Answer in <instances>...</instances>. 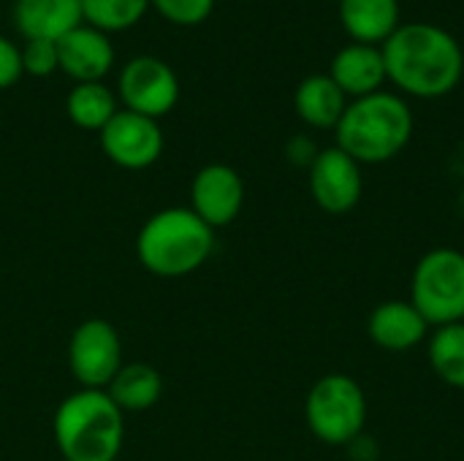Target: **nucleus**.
Listing matches in <instances>:
<instances>
[{"instance_id": "f257e3e1", "label": "nucleus", "mask_w": 464, "mask_h": 461, "mask_svg": "<svg viewBox=\"0 0 464 461\" xmlns=\"http://www.w3.org/2000/svg\"><path fill=\"white\" fill-rule=\"evenodd\" d=\"M386 62V79L413 98H443L464 73L459 41L427 22H408L381 46Z\"/></svg>"}, {"instance_id": "f03ea898", "label": "nucleus", "mask_w": 464, "mask_h": 461, "mask_svg": "<svg viewBox=\"0 0 464 461\" xmlns=\"http://www.w3.org/2000/svg\"><path fill=\"white\" fill-rule=\"evenodd\" d=\"M52 435L63 461H117L125 440V413L106 391L79 389L57 405Z\"/></svg>"}, {"instance_id": "7ed1b4c3", "label": "nucleus", "mask_w": 464, "mask_h": 461, "mask_svg": "<svg viewBox=\"0 0 464 461\" xmlns=\"http://www.w3.org/2000/svg\"><path fill=\"white\" fill-rule=\"evenodd\" d=\"M337 147L359 166L394 160L413 136V111L394 92H372L348 103L337 128Z\"/></svg>"}, {"instance_id": "20e7f679", "label": "nucleus", "mask_w": 464, "mask_h": 461, "mask_svg": "<svg viewBox=\"0 0 464 461\" xmlns=\"http://www.w3.org/2000/svg\"><path fill=\"white\" fill-rule=\"evenodd\" d=\"M215 250V231L190 209L171 206L144 220L136 258L155 277H185L201 269Z\"/></svg>"}, {"instance_id": "39448f33", "label": "nucleus", "mask_w": 464, "mask_h": 461, "mask_svg": "<svg viewBox=\"0 0 464 461\" xmlns=\"http://www.w3.org/2000/svg\"><path fill=\"white\" fill-rule=\"evenodd\" d=\"M304 421L315 440L326 446H351L367 427V394L345 372H329L313 383L304 399Z\"/></svg>"}, {"instance_id": "423d86ee", "label": "nucleus", "mask_w": 464, "mask_h": 461, "mask_svg": "<svg viewBox=\"0 0 464 461\" xmlns=\"http://www.w3.org/2000/svg\"><path fill=\"white\" fill-rule=\"evenodd\" d=\"M411 304L432 329L464 323L462 250L435 247L416 261L411 277Z\"/></svg>"}, {"instance_id": "0eeeda50", "label": "nucleus", "mask_w": 464, "mask_h": 461, "mask_svg": "<svg viewBox=\"0 0 464 461\" xmlns=\"http://www.w3.org/2000/svg\"><path fill=\"white\" fill-rule=\"evenodd\" d=\"M122 340L103 318L82 321L68 340V370L82 389L106 391L122 367Z\"/></svg>"}, {"instance_id": "6e6552de", "label": "nucleus", "mask_w": 464, "mask_h": 461, "mask_svg": "<svg viewBox=\"0 0 464 461\" xmlns=\"http://www.w3.org/2000/svg\"><path fill=\"white\" fill-rule=\"evenodd\" d=\"M117 101L128 111L144 114L150 120L166 117L179 101V79L174 68L152 54H139L120 71Z\"/></svg>"}, {"instance_id": "1a4fd4ad", "label": "nucleus", "mask_w": 464, "mask_h": 461, "mask_svg": "<svg viewBox=\"0 0 464 461\" xmlns=\"http://www.w3.org/2000/svg\"><path fill=\"white\" fill-rule=\"evenodd\" d=\"M98 139L103 155L114 166L128 171L150 168L163 155V130L158 120H150L128 109H120L98 133Z\"/></svg>"}, {"instance_id": "9d476101", "label": "nucleus", "mask_w": 464, "mask_h": 461, "mask_svg": "<svg viewBox=\"0 0 464 461\" xmlns=\"http://www.w3.org/2000/svg\"><path fill=\"white\" fill-rule=\"evenodd\" d=\"M310 171V196L326 215H348L364 193L362 166L340 147L321 149Z\"/></svg>"}, {"instance_id": "9b49d317", "label": "nucleus", "mask_w": 464, "mask_h": 461, "mask_svg": "<svg viewBox=\"0 0 464 461\" xmlns=\"http://www.w3.org/2000/svg\"><path fill=\"white\" fill-rule=\"evenodd\" d=\"M245 206V182L226 163L204 166L190 182V209L212 228L231 226Z\"/></svg>"}, {"instance_id": "f8f14e48", "label": "nucleus", "mask_w": 464, "mask_h": 461, "mask_svg": "<svg viewBox=\"0 0 464 461\" xmlns=\"http://www.w3.org/2000/svg\"><path fill=\"white\" fill-rule=\"evenodd\" d=\"M57 60L60 71L76 84L103 82L114 65V46L106 33L82 22L57 41Z\"/></svg>"}, {"instance_id": "ddd939ff", "label": "nucleus", "mask_w": 464, "mask_h": 461, "mask_svg": "<svg viewBox=\"0 0 464 461\" xmlns=\"http://www.w3.org/2000/svg\"><path fill=\"white\" fill-rule=\"evenodd\" d=\"M432 326L421 318V312L411 304V299H389L381 302L367 318L370 340L389 353H408L427 342Z\"/></svg>"}, {"instance_id": "4468645a", "label": "nucleus", "mask_w": 464, "mask_h": 461, "mask_svg": "<svg viewBox=\"0 0 464 461\" xmlns=\"http://www.w3.org/2000/svg\"><path fill=\"white\" fill-rule=\"evenodd\" d=\"M329 76L345 92V98L351 95L353 101L381 92V87L386 82V62H383L381 46L351 43V46L340 49L332 60Z\"/></svg>"}, {"instance_id": "2eb2a0df", "label": "nucleus", "mask_w": 464, "mask_h": 461, "mask_svg": "<svg viewBox=\"0 0 464 461\" xmlns=\"http://www.w3.org/2000/svg\"><path fill=\"white\" fill-rule=\"evenodd\" d=\"M82 0H16L14 3V24L27 38L60 41L65 33L79 27Z\"/></svg>"}, {"instance_id": "dca6fc26", "label": "nucleus", "mask_w": 464, "mask_h": 461, "mask_svg": "<svg viewBox=\"0 0 464 461\" xmlns=\"http://www.w3.org/2000/svg\"><path fill=\"white\" fill-rule=\"evenodd\" d=\"M340 22L353 43L383 46L400 27V0H340Z\"/></svg>"}, {"instance_id": "f3484780", "label": "nucleus", "mask_w": 464, "mask_h": 461, "mask_svg": "<svg viewBox=\"0 0 464 461\" xmlns=\"http://www.w3.org/2000/svg\"><path fill=\"white\" fill-rule=\"evenodd\" d=\"M294 109L302 122H307L315 130H334L340 117L348 109L345 92L334 84L329 73H313L302 79V84L294 92Z\"/></svg>"}, {"instance_id": "a211bd4d", "label": "nucleus", "mask_w": 464, "mask_h": 461, "mask_svg": "<svg viewBox=\"0 0 464 461\" xmlns=\"http://www.w3.org/2000/svg\"><path fill=\"white\" fill-rule=\"evenodd\" d=\"M106 394L122 413H141L160 402L163 378L152 364L144 361L122 364L114 380L106 386Z\"/></svg>"}, {"instance_id": "6ab92c4d", "label": "nucleus", "mask_w": 464, "mask_h": 461, "mask_svg": "<svg viewBox=\"0 0 464 461\" xmlns=\"http://www.w3.org/2000/svg\"><path fill=\"white\" fill-rule=\"evenodd\" d=\"M117 111V95L103 82L73 84V90L65 98V114L82 130L101 133Z\"/></svg>"}, {"instance_id": "aec40b11", "label": "nucleus", "mask_w": 464, "mask_h": 461, "mask_svg": "<svg viewBox=\"0 0 464 461\" xmlns=\"http://www.w3.org/2000/svg\"><path fill=\"white\" fill-rule=\"evenodd\" d=\"M427 359L438 380L464 389V323L432 329L427 337Z\"/></svg>"}, {"instance_id": "412c9836", "label": "nucleus", "mask_w": 464, "mask_h": 461, "mask_svg": "<svg viewBox=\"0 0 464 461\" xmlns=\"http://www.w3.org/2000/svg\"><path fill=\"white\" fill-rule=\"evenodd\" d=\"M147 11H150V0H82L84 24L106 35L139 24Z\"/></svg>"}, {"instance_id": "4be33fe9", "label": "nucleus", "mask_w": 464, "mask_h": 461, "mask_svg": "<svg viewBox=\"0 0 464 461\" xmlns=\"http://www.w3.org/2000/svg\"><path fill=\"white\" fill-rule=\"evenodd\" d=\"M150 5L171 24L179 27H193L209 19L215 0H150Z\"/></svg>"}, {"instance_id": "5701e85b", "label": "nucleus", "mask_w": 464, "mask_h": 461, "mask_svg": "<svg viewBox=\"0 0 464 461\" xmlns=\"http://www.w3.org/2000/svg\"><path fill=\"white\" fill-rule=\"evenodd\" d=\"M22 52V71L27 76L44 79L52 76L54 71H60V60H57V41H44V38H27Z\"/></svg>"}, {"instance_id": "b1692460", "label": "nucleus", "mask_w": 464, "mask_h": 461, "mask_svg": "<svg viewBox=\"0 0 464 461\" xmlns=\"http://www.w3.org/2000/svg\"><path fill=\"white\" fill-rule=\"evenodd\" d=\"M22 52L16 43L0 35V90L14 87L22 79Z\"/></svg>"}, {"instance_id": "393cba45", "label": "nucleus", "mask_w": 464, "mask_h": 461, "mask_svg": "<svg viewBox=\"0 0 464 461\" xmlns=\"http://www.w3.org/2000/svg\"><path fill=\"white\" fill-rule=\"evenodd\" d=\"M318 152H321V149H315V144H313L307 136H294V139L288 141V147H285L288 160H291L294 166H304V168L313 166V160L318 158Z\"/></svg>"}]
</instances>
